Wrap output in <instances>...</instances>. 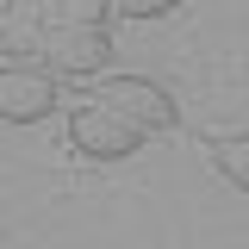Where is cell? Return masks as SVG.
<instances>
[{
	"label": "cell",
	"mask_w": 249,
	"mask_h": 249,
	"mask_svg": "<svg viewBox=\"0 0 249 249\" xmlns=\"http://www.w3.org/2000/svg\"><path fill=\"white\" fill-rule=\"evenodd\" d=\"M56 112V69L6 56L0 62V124H37Z\"/></svg>",
	"instance_id": "6da1fadb"
},
{
	"label": "cell",
	"mask_w": 249,
	"mask_h": 249,
	"mask_svg": "<svg viewBox=\"0 0 249 249\" xmlns=\"http://www.w3.org/2000/svg\"><path fill=\"white\" fill-rule=\"evenodd\" d=\"M100 106H112L137 131H175L181 124V106L168 100V88H156L150 75H106L100 81Z\"/></svg>",
	"instance_id": "7a4b0ae2"
},
{
	"label": "cell",
	"mask_w": 249,
	"mask_h": 249,
	"mask_svg": "<svg viewBox=\"0 0 249 249\" xmlns=\"http://www.w3.org/2000/svg\"><path fill=\"white\" fill-rule=\"evenodd\" d=\"M69 143L88 156V162H124V156L143 143V131L131 119H119L112 106L93 100V106H75V112H69Z\"/></svg>",
	"instance_id": "3957f363"
},
{
	"label": "cell",
	"mask_w": 249,
	"mask_h": 249,
	"mask_svg": "<svg viewBox=\"0 0 249 249\" xmlns=\"http://www.w3.org/2000/svg\"><path fill=\"white\" fill-rule=\"evenodd\" d=\"M106 56H112V37H106L100 19H75V25H56L50 37H44V62H50L56 75L93 81V75L106 69Z\"/></svg>",
	"instance_id": "277c9868"
},
{
	"label": "cell",
	"mask_w": 249,
	"mask_h": 249,
	"mask_svg": "<svg viewBox=\"0 0 249 249\" xmlns=\"http://www.w3.org/2000/svg\"><path fill=\"white\" fill-rule=\"evenodd\" d=\"M206 156H212V168L237 193H249V131H212L206 137Z\"/></svg>",
	"instance_id": "5b68a950"
},
{
	"label": "cell",
	"mask_w": 249,
	"mask_h": 249,
	"mask_svg": "<svg viewBox=\"0 0 249 249\" xmlns=\"http://www.w3.org/2000/svg\"><path fill=\"white\" fill-rule=\"evenodd\" d=\"M112 13L119 19H162V13H175V0H112Z\"/></svg>",
	"instance_id": "8992f818"
}]
</instances>
